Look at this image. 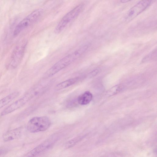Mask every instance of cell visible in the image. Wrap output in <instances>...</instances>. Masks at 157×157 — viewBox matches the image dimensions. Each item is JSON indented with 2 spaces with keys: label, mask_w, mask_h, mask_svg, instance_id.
<instances>
[{
  "label": "cell",
  "mask_w": 157,
  "mask_h": 157,
  "mask_svg": "<svg viewBox=\"0 0 157 157\" xmlns=\"http://www.w3.org/2000/svg\"><path fill=\"white\" fill-rule=\"evenodd\" d=\"M83 7V4H79L65 15L55 28V33H59L61 32L68 24L79 14Z\"/></svg>",
  "instance_id": "5"
},
{
  "label": "cell",
  "mask_w": 157,
  "mask_h": 157,
  "mask_svg": "<svg viewBox=\"0 0 157 157\" xmlns=\"http://www.w3.org/2000/svg\"><path fill=\"white\" fill-rule=\"evenodd\" d=\"M80 140L81 137H78L69 141L66 144V147L67 148L70 147L75 145Z\"/></svg>",
  "instance_id": "13"
},
{
  "label": "cell",
  "mask_w": 157,
  "mask_h": 157,
  "mask_svg": "<svg viewBox=\"0 0 157 157\" xmlns=\"http://www.w3.org/2000/svg\"><path fill=\"white\" fill-rule=\"evenodd\" d=\"M79 79L78 77L67 80L58 84L55 87L56 90H59L68 87L77 82Z\"/></svg>",
  "instance_id": "11"
},
{
  "label": "cell",
  "mask_w": 157,
  "mask_h": 157,
  "mask_svg": "<svg viewBox=\"0 0 157 157\" xmlns=\"http://www.w3.org/2000/svg\"><path fill=\"white\" fill-rule=\"evenodd\" d=\"M132 0H121V2L122 3H125L128 2Z\"/></svg>",
  "instance_id": "16"
},
{
  "label": "cell",
  "mask_w": 157,
  "mask_h": 157,
  "mask_svg": "<svg viewBox=\"0 0 157 157\" xmlns=\"http://www.w3.org/2000/svg\"><path fill=\"white\" fill-rule=\"evenodd\" d=\"M19 94L18 92H13L0 100V109L7 105L12 100L17 97Z\"/></svg>",
  "instance_id": "12"
},
{
  "label": "cell",
  "mask_w": 157,
  "mask_h": 157,
  "mask_svg": "<svg viewBox=\"0 0 157 157\" xmlns=\"http://www.w3.org/2000/svg\"><path fill=\"white\" fill-rule=\"evenodd\" d=\"M2 151H0V155L2 154Z\"/></svg>",
  "instance_id": "17"
},
{
  "label": "cell",
  "mask_w": 157,
  "mask_h": 157,
  "mask_svg": "<svg viewBox=\"0 0 157 157\" xmlns=\"http://www.w3.org/2000/svg\"><path fill=\"white\" fill-rule=\"evenodd\" d=\"M21 128H18L7 131L3 135L2 138L5 142L11 141L20 137L21 136Z\"/></svg>",
  "instance_id": "9"
},
{
  "label": "cell",
  "mask_w": 157,
  "mask_h": 157,
  "mask_svg": "<svg viewBox=\"0 0 157 157\" xmlns=\"http://www.w3.org/2000/svg\"><path fill=\"white\" fill-rule=\"evenodd\" d=\"M152 0H142L133 6L127 12L124 20L129 22L146 9L151 4Z\"/></svg>",
  "instance_id": "6"
},
{
  "label": "cell",
  "mask_w": 157,
  "mask_h": 157,
  "mask_svg": "<svg viewBox=\"0 0 157 157\" xmlns=\"http://www.w3.org/2000/svg\"><path fill=\"white\" fill-rule=\"evenodd\" d=\"M43 13L42 9H37L24 18L16 26L13 31L14 36H17L24 29L36 22L41 17Z\"/></svg>",
  "instance_id": "3"
},
{
  "label": "cell",
  "mask_w": 157,
  "mask_h": 157,
  "mask_svg": "<svg viewBox=\"0 0 157 157\" xmlns=\"http://www.w3.org/2000/svg\"><path fill=\"white\" fill-rule=\"evenodd\" d=\"M26 43L20 42L14 48L7 63V67L13 69L20 64L24 56Z\"/></svg>",
  "instance_id": "4"
},
{
  "label": "cell",
  "mask_w": 157,
  "mask_h": 157,
  "mask_svg": "<svg viewBox=\"0 0 157 157\" xmlns=\"http://www.w3.org/2000/svg\"><path fill=\"white\" fill-rule=\"evenodd\" d=\"M50 124V120L47 117H35L28 121L27 128L31 133H36L46 130Z\"/></svg>",
  "instance_id": "2"
},
{
  "label": "cell",
  "mask_w": 157,
  "mask_h": 157,
  "mask_svg": "<svg viewBox=\"0 0 157 157\" xmlns=\"http://www.w3.org/2000/svg\"><path fill=\"white\" fill-rule=\"evenodd\" d=\"M55 137H52L46 140L42 144L38 146L29 152L26 156H35L49 149L56 142L57 139Z\"/></svg>",
  "instance_id": "7"
},
{
  "label": "cell",
  "mask_w": 157,
  "mask_h": 157,
  "mask_svg": "<svg viewBox=\"0 0 157 157\" xmlns=\"http://www.w3.org/2000/svg\"><path fill=\"white\" fill-rule=\"evenodd\" d=\"M87 45L82 46L71 54L63 58L50 68L45 73L44 76L48 78L54 75L79 58L87 48Z\"/></svg>",
  "instance_id": "1"
},
{
  "label": "cell",
  "mask_w": 157,
  "mask_h": 157,
  "mask_svg": "<svg viewBox=\"0 0 157 157\" xmlns=\"http://www.w3.org/2000/svg\"><path fill=\"white\" fill-rule=\"evenodd\" d=\"M99 71L98 69H95L91 72L89 74V77L91 78L96 75L99 72Z\"/></svg>",
  "instance_id": "15"
},
{
  "label": "cell",
  "mask_w": 157,
  "mask_h": 157,
  "mask_svg": "<svg viewBox=\"0 0 157 157\" xmlns=\"http://www.w3.org/2000/svg\"><path fill=\"white\" fill-rule=\"evenodd\" d=\"M30 100L28 95L26 94L24 96L17 100L6 108L1 113V116L5 115L20 108Z\"/></svg>",
  "instance_id": "8"
},
{
  "label": "cell",
  "mask_w": 157,
  "mask_h": 157,
  "mask_svg": "<svg viewBox=\"0 0 157 157\" xmlns=\"http://www.w3.org/2000/svg\"><path fill=\"white\" fill-rule=\"evenodd\" d=\"M92 98V94L89 91H86L78 97V101L81 105H86L90 102Z\"/></svg>",
  "instance_id": "10"
},
{
  "label": "cell",
  "mask_w": 157,
  "mask_h": 157,
  "mask_svg": "<svg viewBox=\"0 0 157 157\" xmlns=\"http://www.w3.org/2000/svg\"><path fill=\"white\" fill-rule=\"evenodd\" d=\"M120 87L119 85L114 86L110 89L109 92L111 93V94L116 93L120 89Z\"/></svg>",
  "instance_id": "14"
}]
</instances>
